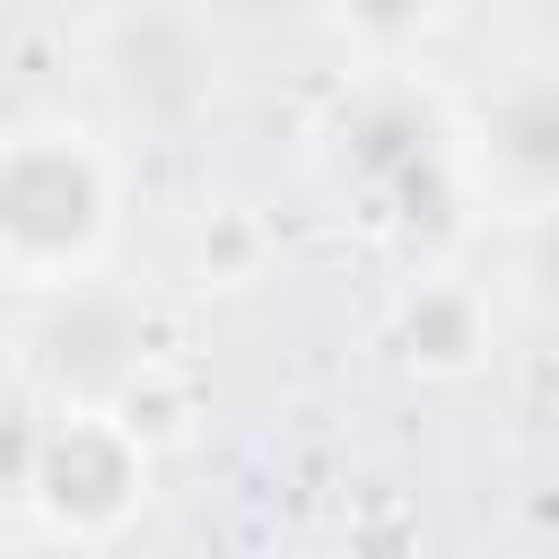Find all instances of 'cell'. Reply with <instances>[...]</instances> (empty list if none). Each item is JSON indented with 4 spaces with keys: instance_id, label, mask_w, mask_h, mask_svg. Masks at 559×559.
<instances>
[{
    "instance_id": "obj_1",
    "label": "cell",
    "mask_w": 559,
    "mask_h": 559,
    "mask_svg": "<svg viewBox=\"0 0 559 559\" xmlns=\"http://www.w3.org/2000/svg\"><path fill=\"white\" fill-rule=\"evenodd\" d=\"M114 236V166L79 122L0 131V271L26 288H70Z\"/></svg>"
},
{
    "instance_id": "obj_2",
    "label": "cell",
    "mask_w": 559,
    "mask_h": 559,
    "mask_svg": "<svg viewBox=\"0 0 559 559\" xmlns=\"http://www.w3.org/2000/svg\"><path fill=\"white\" fill-rule=\"evenodd\" d=\"M44 472H79V489H44L52 524H70V533L114 524V515L140 498V480H148L131 428H114V419H96V411H79L61 437H44Z\"/></svg>"
},
{
    "instance_id": "obj_3",
    "label": "cell",
    "mask_w": 559,
    "mask_h": 559,
    "mask_svg": "<svg viewBox=\"0 0 559 559\" xmlns=\"http://www.w3.org/2000/svg\"><path fill=\"white\" fill-rule=\"evenodd\" d=\"M437 9L445 0H332V17L349 35H367V44H411V35L437 26Z\"/></svg>"
}]
</instances>
